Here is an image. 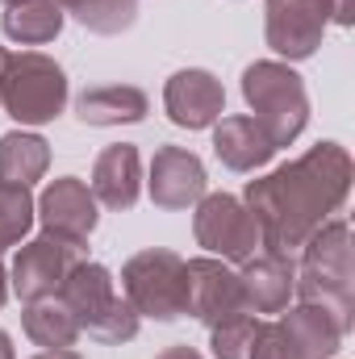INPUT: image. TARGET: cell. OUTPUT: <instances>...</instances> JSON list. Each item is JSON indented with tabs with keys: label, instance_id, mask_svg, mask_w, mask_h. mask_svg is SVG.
I'll list each match as a JSON object with an SVG mask.
<instances>
[{
	"label": "cell",
	"instance_id": "1",
	"mask_svg": "<svg viewBox=\"0 0 355 359\" xmlns=\"http://www.w3.org/2000/svg\"><path fill=\"white\" fill-rule=\"evenodd\" d=\"M351 196V155L339 142H318L301 159L247 184V209L260 222L264 251L293 255Z\"/></svg>",
	"mask_w": 355,
	"mask_h": 359
},
{
	"label": "cell",
	"instance_id": "2",
	"mask_svg": "<svg viewBox=\"0 0 355 359\" xmlns=\"http://www.w3.org/2000/svg\"><path fill=\"white\" fill-rule=\"evenodd\" d=\"M293 292L309 305H322L330 309L347 330H351V313H355V264H351V226L347 217H330L309 243H305V255H301V268H297V284Z\"/></svg>",
	"mask_w": 355,
	"mask_h": 359
},
{
	"label": "cell",
	"instance_id": "3",
	"mask_svg": "<svg viewBox=\"0 0 355 359\" xmlns=\"http://www.w3.org/2000/svg\"><path fill=\"white\" fill-rule=\"evenodd\" d=\"M0 104L21 126H46L67 109V72L42 50H4Z\"/></svg>",
	"mask_w": 355,
	"mask_h": 359
},
{
	"label": "cell",
	"instance_id": "4",
	"mask_svg": "<svg viewBox=\"0 0 355 359\" xmlns=\"http://www.w3.org/2000/svg\"><path fill=\"white\" fill-rule=\"evenodd\" d=\"M59 297L76 313L80 334H88V339L105 343V347H121V343H130L138 334L142 318L134 313L130 301H121L113 292V271L105 268V264H92V259L76 264V268L67 271Z\"/></svg>",
	"mask_w": 355,
	"mask_h": 359
},
{
	"label": "cell",
	"instance_id": "5",
	"mask_svg": "<svg viewBox=\"0 0 355 359\" xmlns=\"http://www.w3.org/2000/svg\"><path fill=\"white\" fill-rule=\"evenodd\" d=\"M243 96L276 151L293 147L301 138V130L309 126V92L288 63H276V59L251 63L243 72Z\"/></svg>",
	"mask_w": 355,
	"mask_h": 359
},
{
	"label": "cell",
	"instance_id": "6",
	"mask_svg": "<svg viewBox=\"0 0 355 359\" xmlns=\"http://www.w3.org/2000/svg\"><path fill=\"white\" fill-rule=\"evenodd\" d=\"M121 292L134 305L138 318L155 322H176L188 313V268L176 251L168 247H147L126 259L121 268Z\"/></svg>",
	"mask_w": 355,
	"mask_h": 359
},
{
	"label": "cell",
	"instance_id": "7",
	"mask_svg": "<svg viewBox=\"0 0 355 359\" xmlns=\"http://www.w3.org/2000/svg\"><path fill=\"white\" fill-rule=\"evenodd\" d=\"M192 234L213 259H226V264H247L251 255L264 251L255 213L247 209V201H239L230 192H205L196 201Z\"/></svg>",
	"mask_w": 355,
	"mask_h": 359
},
{
	"label": "cell",
	"instance_id": "8",
	"mask_svg": "<svg viewBox=\"0 0 355 359\" xmlns=\"http://www.w3.org/2000/svg\"><path fill=\"white\" fill-rule=\"evenodd\" d=\"M88 259V243H67V238H55V234H42L34 243H25L13 259L8 271V288L29 305V301H42V297H59L67 271L76 264Z\"/></svg>",
	"mask_w": 355,
	"mask_h": 359
},
{
	"label": "cell",
	"instance_id": "9",
	"mask_svg": "<svg viewBox=\"0 0 355 359\" xmlns=\"http://www.w3.org/2000/svg\"><path fill=\"white\" fill-rule=\"evenodd\" d=\"M326 25H330V0H267L264 8L267 46L288 63L318 55Z\"/></svg>",
	"mask_w": 355,
	"mask_h": 359
},
{
	"label": "cell",
	"instance_id": "10",
	"mask_svg": "<svg viewBox=\"0 0 355 359\" xmlns=\"http://www.w3.org/2000/svg\"><path fill=\"white\" fill-rule=\"evenodd\" d=\"M184 268H188V313H192L201 326L213 330V326H222V322L247 313L239 271L230 268L226 259L201 255V259H184Z\"/></svg>",
	"mask_w": 355,
	"mask_h": 359
},
{
	"label": "cell",
	"instance_id": "11",
	"mask_svg": "<svg viewBox=\"0 0 355 359\" xmlns=\"http://www.w3.org/2000/svg\"><path fill=\"white\" fill-rule=\"evenodd\" d=\"M34 213L42 222V234L67 238V243H88V234L96 230V222H100L92 188L76 176L51 180L46 192L34 201Z\"/></svg>",
	"mask_w": 355,
	"mask_h": 359
},
{
	"label": "cell",
	"instance_id": "12",
	"mask_svg": "<svg viewBox=\"0 0 355 359\" xmlns=\"http://www.w3.org/2000/svg\"><path fill=\"white\" fill-rule=\"evenodd\" d=\"M163 109L184 130H209L226 113V88L213 72L205 67H184L163 88Z\"/></svg>",
	"mask_w": 355,
	"mask_h": 359
},
{
	"label": "cell",
	"instance_id": "13",
	"mask_svg": "<svg viewBox=\"0 0 355 359\" xmlns=\"http://www.w3.org/2000/svg\"><path fill=\"white\" fill-rule=\"evenodd\" d=\"M205 163L184 151V147H159L155 159H151V180H147V192L159 209H188L205 196Z\"/></svg>",
	"mask_w": 355,
	"mask_h": 359
},
{
	"label": "cell",
	"instance_id": "14",
	"mask_svg": "<svg viewBox=\"0 0 355 359\" xmlns=\"http://www.w3.org/2000/svg\"><path fill=\"white\" fill-rule=\"evenodd\" d=\"M280 313H284V318H280L276 326H280L284 343L293 347V359H335L339 355V347H343V339H347V326H343L330 309L301 301V305L280 309Z\"/></svg>",
	"mask_w": 355,
	"mask_h": 359
},
{
	"label": "cell",
	"instance_id": "15",
	"mask_svg": "<svg viewBox=\"0 0 355 359\" xmlns=\"http://www.w3.org/2000/svg\"><path fill=\"white\" fill-rule=\"evenodd\" d=\"M239 284H243L247 313H280V309H288V297L297 284V264H293V255L260 251L243 264Z\"/></svg>",
	"mask_w": 355,
	"mask_h": 359
},
{
	"label": "cell",
	"instance_id": "16",
	"mask_svg": "<svg viewBox=\"0 0 355 359\" xmlns=\"http://www.w3.org/2000/svg\"><path fill=\"white\" fill-rule=\"evenodd\" d=\"M92 196L96 205L105 209H134L138 192H142V159H138V147L130 142H117V147H105L92 163Z\"/></svg>",
	"mask_w": 355,
	"mask_h": 359
},
{
	"label": "cell",
	"instance_id": "17",
	"mask_svg": "<svg viewBox=\"0 0 355 359\" xmlns=\"http://www.w3.org/2000/svg\"><path fill=\"white\" fill-rule=\"evenodd\" d=\"M213 155L230 168V172H260L264 163H272L276 147L264 134V126L247 113H234V117H222L213 126Z\"/></svg>",
	"mask_w": 355,
	"mask_h": 359
},
{
	"label": "cell",
	"instance_id": "18",
	"mask_svg": "<svg viewBox=\"0 0 355 359\" xmlns=\"http://www.w3.org/2000/svg\"><path fill=\"white\" fill-rule=\"evenodd\" d=\"M147 113H151V100L134 84H96V88H84L76 100V117L84 126H134Z\"/></svg>",
	"mask_w": 355,
	"mask_h": 359
},
{
	"label": "cell",
	"instance_id": "19",
	"mask_svg": "<svg viewBox=\"0 0 355 359\" xmlns=\"http://www.w3.org/2000/svg\"><path fill=\"white\" fill-rule=\"evenodd\" d=\"M21 330H25V339H29L34 347H42V351H67V347H76V339H80V322H76V313L67 309L63 297L29 301V305L21 309Z\"/></svg>",
	"mask_w": 355,
	"mask_h": 359
},
{
	"label": "cell",
	"instance_id": "20",
	"mask_svg": "<svg viewBox=\"0 0 355 359\" xmlns=\"http://www.w3.org/2000/svg\"><path fill=\"white\" fill-rule=\"evenodd\" d=\"M63 17L67 13L59 8V0H13L4 4L0 29L21 46H46L63 34Z\"/></svg>",
	"mask_w": 355,
	"mask_h": 359
},
{
	"label": "cell",
	"instance_id": "21",
	"mask_svg": "<svg viewBox=\"0 0 355 359\" xmlns=\"http://www.w3.org/2000/svg\"><path fill=\"white\" fill-rule=\"evenodd\" d=\"M51 168V142L25 130H13L0 138V184H21L29 188L34 180L46 176Z\"/></svg>",
	"mask_w": 355,
	"mask_h": 359
},
{
	"label": "cell",
	"instance_id": "22",
	"mask_svg": "<svg viewBox=\"0 0 355 359\" xmlns=\"http://www.w3.org/2000/svg\"><path fill=\"white\" fill-rule=\"evenodd\" d=\"M63 13H72L88 34H126L138 21V0H59Z\"/></svg>",
	"mask_w": 355,
	"mask_h": 359
},
{
	"label": "cell",
	"instance_id": "23",
	"mask_svg": "<svg viewBox=\"0 0 355 359\" xmlns=\"http://www.w3.org/2000/svg\"><path fill=\"white\" fill-rule=\"evenodd\" d=\"M34 226V196L21 184H0V255L17 247Z\"/></svg>",
	"mask_w": 355,
	"mask_h": 359
},
{
	"label": "cell",
	"instance_id": "24",
	"mask_svg": "<svg viewBox=\"0 0 355 359\" xmlns=\"http://www.w3.org/2000/svg\"><path fill=\"white\" fill-rule=\"evenodd\" d=\"M255 334H260V318L255 313H239V318H230V322L209 330V351H213V359H251Z\"/></svg>",
	"mask_w": 355,
	"mask_h": 359
},
{
	"label": "cell",
	"instance_id": "25",
	"mask_svg": "<svg viewBox=\"0 0 355 359\" xmlns=\"http://www.w3.org/2000/svg\"><path fill=\"white\" fill-rule=\"evenodd\" d=\"M251 359H293V347L284 343V334H280L276 322H260V334H255Z\"/></svg>",
	"mask_w": 355,
	"mask_h": 359
},
{
	"label": "cell",
	"instance_id": "26",
	"mask_svg": "<svg viewBox=\"0 0 355 359\" xmlns=\"http://www.w3.org/2000/svg\"><path fill=\"white\" fill-rule=\"evenodd\" d=\"M330 21H335V25H351L355 21L351 0H330Z\"/></svg>",
	"mask_w": 355,
	"mask_h": 359
},
{
	"label": "cell",
	"instance_id": "27",
	"mask_svg": "<svg viewBox=\"0 0 355 359\" xmlns=\"http://www.w3.org/2000/svg\"><path fill=\"white\" fill-rule=\"evenodd\" d=\"M155 359H205V355H201L196 347H184V343H180V347H168V351H159Z\"/></svg>",
	"mask_w": 355,
	"mask_h": 359
},
{
	"label": "cell",
	"instance_id": "28",
	"mask_svg": "<svg viewBox=\"0 0 355 359\" xmlns=\"http://www.w3.org/2000/svg\"><path fill=\"white\" fill-rule=\"evenodd\" d=\"M34 359H84V355L67 347V351H38V355H34Z\"/></svg>",
	"mask_w": 355,
	"mask_h": 359
},
{
	"label": "cell",
	"instance_id": "29",
	"mask_svg": "<svg viewBox=\"0 0 355 359\" xmlns=\"http://www.w3.org/2000/svg\"><path fill=\"white\" fill-rule=\"evenodd\" d=\"M0 359H17L13 355V339H8L4 330H0Z\"/></svg>",
	"mask_w": 355,
	"mask_h": 359
},
{
	"label": "cell",
	"instance_id": "30",
	"mask_svg": "<svg viewBox=\"0 0 355 359\" xmlns=\"http://www.w3.org/2000/svg\"><path fill=\"white\" fill-rule=\"evenodd\" d=\"M4 301H8V271L0 268V309H4Z\"/></svg>",
	"mask_w": 355,
	"mask_h": 359
},
{
	"label": "cell",
	"instance_id": "31",
	"mask_svg": "<svg viewBox=\"0 0 355 359\" xmlns=\"http://www.w3.org/2000/svg\"><path fill=\"white\" fill-rule=\"evenodd\" d=\"M0 55H4V46H0Z\"/></svg>",
	"mask_w": 355,
	"mask_h": 359
},
{
	"label": "cell",
	"instance_id": "32",
	"mask_svg": "<svg viewBox=\"0 0 355 359\" xmlns=\"http://www.w3.org/2000/svg\"><path fill=\"white\" fill-rule=\"evenodd\" d=\"M4 4H13V0H4Z\"/></svg>",
	"mask_w": 355,
	"mask_h": 359
},
{
	"label": "cell",
	"instance_id": "33",
	"mask_svg": "<svg viewBox=\"0 0 355 359\" xmlns=\"http://www.w3.org/2000/svg\"><path fill=\"white\" fill-rule=\"evenodd\" d=\"M335 359H339V355H335Z\"/></svg>",
	"mask_w": 355,
	"mask_h": 359
}]
</instances>
